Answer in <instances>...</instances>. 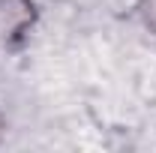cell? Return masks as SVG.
I'll return each instance as SVG.
<instances>
[{"mask_svg": "<svg viewBox=\"0 0 156 153\" xmlns=\"http://www.w3.org/2000/svg\"><path fill=\"white\" fill-rule=\"evenodd\" d=\"M0 132H3V120H0Z\"/></svg>", "mask_w": 156, "mask_h": 153, "instance_id": "2", "label": "cell"}, {"mask_svg": "<svg viewBox=\"0 0 156 153\" xmlns=\"http://www.w3.org/2000/svg\"><path fill=\"white\" fill-rule=\"evenodd\" d=\"M144 21H147V27L156 33V0H147L144 3Z\"/></svg>", "mask_w": 156, "mask_h": 153, "instance_id": "1", "label": "cell"}]
</instances>
